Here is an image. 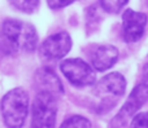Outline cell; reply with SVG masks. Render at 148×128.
Returning <instances> with one entry per match:
<instances>
[{
	"mask_svg": "<svg viewBox=\"0 0 148 128\" xmlns=\"http://www.w3.org/2000/svg\"><path fill=\"white\" fill-rule=\"evenodd\" d=\"M38 33L31 23L8 18L0 30V49L5 54L31 53L38 47Z\"/></svg>",
	"mask_w": 148,
	"mask_h": 128,
	"instance_id": "cell-1",
	"label": "cell"
},
{
	"mask_svg": "<svg viewBox=\"0 0 148 128\" xmlns=\"http://www.w3.org/2000/svg\"><path fill=\"white\" fill-rule=\"evenodd\" d=\"M126 91V79L120 72H110L99 80L94 89L96 111L107 113L116 106Z\"/></svg>",
	"mask_w": 148,
	"mask_h": 128,
	"instance_id": "cell-2",
	"label": "cell"
},
{
	"mask_svg": "<svg viewBox=\"0 0 148 128\" xmlns=\"http://www.w3.org/2000/svg\"><path fill=\"white\" fill-rule=\"evenodd\" d=\"M0 111L7 128H21L29 114V96L22 88H13L4 95Z\"/></svg>",
	"mask_w": 148,
	"mask_h": 128,
	"instance_id": "cell-3",
	"label": "cell"
},
{
	"mask_svg": "<svg viewBox=\"0 0 148 128\" xmlns=\"http://www.w3.org/2000/svg\"><path fill=\"white\" fill-rule=\"evenodd\" d=\"M147 101H148V64H146L143 66L140 80L134 87V89L131 91L130 96L127 97V100H126L125 105L122 106V109L118 111V114L112 121L110 127L120 128L121 126H123L127 122V119H130L133 115L134 116L136 115V111Z\"/></svg>",
	"mask_w": 148,
	"mask_h": 128,
	"instance_id": "cell-4",
	"label": "cell"
},
{
	"mask_svg": "<svg viewBox=\"0 0 148 128\" xmlns=\"http://www.w3.org/2000/svg\"><path fill=\"white\" fill-rule=\"evenodd\" d=\"M57 115V97L39 92L31 108V128H55Z\"/></svg>",
	"mask_w": 148,
	"mask_h": 128,
	"instance_id": "cell-5",
	"label": "cell"
},
{
	"mask_svg": "<svg viewBox=\"0 0 148 128\" xmlns=\"http://www.w3.org/2000/svg\"><path fill=\"white\" fill-rule=\"evenodd\" d=\"M60 70L74 87H88L96 80L94 67L81 58L64 60L60 62Z\"/></svg>",
	"mask_w": 148,
	"mask_h": 128,
	"instance_id": "cell-6",
	"label": "cell"
},
{
	"mask_svg": "<svg viewBox=\"0 0 148 128\" xmlns=\"http://www.w3.org/2000/svg\"><path fill=\"white\" fill-rule=\"evenodd\" d=\"M72 38L66 31H59L44 39L40 44V53L44 58L55 61L65 57L72 49Z\"/></svg>",
	"mask_w": 148,
	"mask_h": 128,
	"instance_id": "cell-7",
	"label": "cell"
},
{
	"mask_svg": "<svg viewBox=\"0 0 148 128\" xmlns=\"http://www.w3.org/2000/svg\"><path fill=\"white\" fill-rule=\"evenodd\" d=\"M148 22L146 13L126 9L122 13V38L126 43H135L143 36Z\"/></svg>",
	"mask_w": 148,
	"mask_h": 128,
	"instance_id": "cell-8",
	"label": "cell"
},
{
	"mask_svg": "<svg viewBox=\"0 0 148 128\" xmlns=\"http://www.w3.org/2000/svg\"><path fill=\"white\" fill-rule=\"evenodd\" d=\"M34 88L36 93H51L55 97H60L64 93V87L57 74L49 67H40L34 74Z\"/></svg>",
	"mask_w": 148,
	"mask_h": 128,
	"instance_id": "cell-9",
	"label": "cell"
},
{
	"mask_svg": "<svg viewBox=\"0 0 148 128\" xmlns=\"http://www.w3.org/2000/svg\"><path fill=\"white\" fill-rule=\"evenodd\" d=\"M91 66L96 71H107L118 60V49L112 44H101L96 45L90 54Z\"/></svg>",
	"mask_w": 148,
	"mask_h": 128,
	"instance_id": "cell-10",
	"label": "cell"
},
{
	"mask_svg": "<svg viewBox=\"0 0 148 128\" xmlns=\"http://www.w3.org/2000/svg\"><path fill=\"white\" fill-rule=\"evenodd\" d=\"M60 128H91V122L82 115H72L62 122Z\"/></svg>",
	"mask_w": 148,
	"mask_h": 128,
	"instance_id": "cell-11",
	"label": "cell"
},
{
	"mask_svg": "<svg viewBox=\"0 0 148 128\" xmlns=\"http://www.w3.org/2000/svg\"><path fill=\"white\" fill-rule=\"evenodd\" d=\"M9 3L17 10L23 13H34L39 7L40 0H9Z\"/></svg>",
	"mask_w": 148,
	"mask_h": 128,
	"instance_id": "cell-12",
	"label": "cell"
},
{
	"mask_svg": "<svg viewBox=\"0 0 148 128\" xmlns=\"http://www.w3.org/2000/svg\"><path fill=\"white\" fill-rule=\"evenodd\" d=\"M127 1L129 0H99V4L104 12L116 14L121 12V9L127 4Z\"/></svg>",
	"mask_w": 148,
	"mask_h": 128,
	"instance_id": "cell-13",
	"label": "cell"
},
{
	"mask_svg": "<svg viewBox=\"0 0 148 128\" xmlns=\"http://www.w3.org/2000/svg\"><path fill=\"white\" fill-rule=\"evenodd\" d=\"M131 128H148V113H138L133 116Z\"/></svg>",
	"mask_w": 148,
	"mask_h": 128,
	"instance_id": "cell-14",
	"label": "cell"
},
{
	"mask_svg": "<svg viewBox=\"0 0 148 128\" xmlns=\"http://www.w3.org/2000/svg\"><path fill=\"white\" fill-rule=\"evenodd\" d=\"M75 0H47V4L51 9H61L68 5H70Z\"/></svg>",
	"mask_w": 148,
	"mask_h": 128,
	"instance_id": "cell-15",
	"label": "cell"
}]
</instances>
